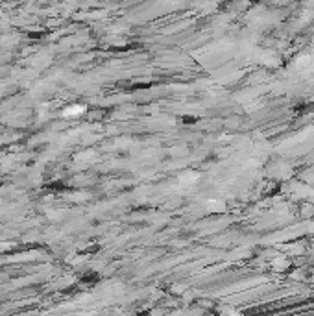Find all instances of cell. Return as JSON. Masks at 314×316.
<instances>
[{"instance_id": "cell-1", "label": "cell", "mask_w": 314, "mask_h": 316, "mask_svg": "<svg viewBox=\"0 0 314 316\" xmlns=\"http://www.w3.org/2000/svg\"><path fill=\"white\" fill-rule=\"evenodd\" d=\"M85 107L83 105H78V107H68L67 111H65V115H74V113H81Z\"/></svg>"}]
</instances>
